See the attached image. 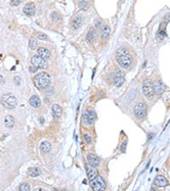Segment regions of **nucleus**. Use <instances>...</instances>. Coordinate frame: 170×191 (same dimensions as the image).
I'll return each mask as SVG.
<instances>
[{
  "label": "nucleus",
  "instance_id": "1",
  "mask_svg": "<svg viewBox=\"0 0 170 191\" xmlns=\"http://www.w3.org/2000/svg\"><path fill=\"white\" fill-rule=\"evenodd\" d=\"M51 82V77L48 73H40L34 77L33 83L34 86L36 87L38 90H44L50 85Z\"/></svg>",
  "mask_w": 170,
  "mask_h": 191
},
{
  "label": "nucleus",
  "instance_id": "2",
  "mask_svg": "<svg viewBox=\"0 0 170 191\" xmlns=\"http://www.w3.org/2000/svg\"><path fill=\"white\" fill-rule=\"evenodd\" d=\"M0 102H1V104L7 109H14L17 104L16 96H14V94H10V93L3 94V95L1 96Z\"/></svg>",
  "mask_w": 170,
  "mask_h": 191
},
{
  "label": "nucleus",
  "instance_id": "3",
  "mask_svg": "<svg viewBox=\"0 0 170 191\" xmlns=\"http://www.w3.org/2000/svg\"><path fill=\"white\" fill-rule=\"evenodd\" d=\"M90 186L92 188V190L94 191H101L104 190L107 187V184L104 182V180L102 179L101 176H97L93 178L92 180H90Z\"/></svg>",
  "mask_w": 170,
  "mask_h": 191
},
{
  "label": "nucleus",
  "instance_id": "4",
  "mask_svg": "<svg viewBox=\"0 0 170 191\" xmlns=\"http://www.w3.org/2000/svg\"><path fill=\"white\" fill-rule=\"evenodd\" d=\"M143 93L148 99H153L154 95H155V92H154V87L153 84L150 80H146L143 84Z\"/></svg>",
  "mask_w": 170,
  "mask_h": 191
},
{
  "label": "nucleus",
  "instance_id": "5",
  "mask_svg": "<svg viewBox=\"0 0 170 191\" xmlns=\"http://www.w3.org/2000/svg\"><path fill=\"white\" fill-rule=\"evenodd\" d=\"M117 60H118V63L123 69H129L131 67L132 62H133V59L128 53L123 54V55H119L117 57Z\"/></svg>",
  "mask_w": 170,
  "mask_h": 191
},
{
  "label": "nucleus",
  "instance_id": "6",
  "mask_svg": "<svg viewBox=\"0 0 170 191\" xmlns=\"http://www.w3.org/2000/svg\"><path fill=\"white\" fill-rule=\"evenodd\" d=\"M134 115L137 118H143L147 116V104L143 102H139L134 106Z\"/></svg>",
  "mask_w": 170,
  "mask_h": 191
},
{
  "label": "nucleus",
  "instance_id": "7",
  "mask_svg": "<svg viewBox=\"0 0 170 191\" xmlns=\"http://www.w3.org/2000/svg\"><path fill=\"white\" fill-rule=\"evenodd\" d=\"M95 118H97V115H95V111H92V109H89V111H87L86 113H84L83 117H82L83 123L86 124L87 126L92 125L93 123L95 122Z\"/></svg>",
  "mask_w": 170,
  "mask_h": 191
},
{
  "label": "nucleus",
  "instance_id": "8",
  "mask_svg": "<svg viewBox=\"0 0 170 191\" xmlns=\"http://www.w3.org/2000/svg\"><path fill=\"white\" fill-rule=\"evenodd\" d=\"M31 63H32V65L38 67V69H45V67H47L46 60H45V59H43L42 57H40L39 55L32 56Z\"/></svg>",
  "mask_w": 170,
  "mask_h": 191
},
{
  "label": "nucleus",
  "instance_id": "9",
  "mask_svg": "<svg viewBox=\"0 0 170 191\" xmlns=\"http://www.w3.org/2000/svg\"><path fill=\"white\" fill-rule=\"evenodd\" d=\"M85 169H86V173H87V177H88L89 180H92L93 178H95L97 176H99V171H97V167L90 166V164H86L85 166Z\"/></svg>",
  "mask_w": 170,
  "mask_h": 191
},
{
  "label": "nucleus",
  "instance_id": "10",
  "mask_svg": "<svg viewBox=\"0 0 170 191\" xmlns=\"http://www.w3.org/2000/svg\"><path fill=\"white\" fill-rule=\"evenodd\" d=\"M124 81H125V79H124V74L123 72L121 71V70H118V71H116V74H115L114 76V84L115 86L117 87H120L123 85Z\"/></svg>",
  "mask_w": 170,
  "mask_h": 191
},
{
  "label": "nucleus",
  "instance_id": "11",
  "mask_svg": "<svg viewBox=\"0 0 170 191\" xmlns=\"http://www.w3.org/2000/svg\"><path fill=\"white\" fill-rule=\"evenodd\" d=\"M87 162H88V164L90 166L99 167V164H101V159L97 154H94V153H88L87 154Z\"/></svg>",
  "mask_w": 170,
  "mask_h": 191
},
{
  "label": "nucleus",
  "instance_id": "12",
  "mask_svg": "<svg viewBox=\"0 0 170 191\" xmlns=\"http://www.w3.org/2000/svg\"><path fill=\"white\" fill-rule=\"evenodd\" d=\"M153 87H154V92H155V94H158V95H161V94L164 93L165 87H164V84L162 83V81H157V82H155L154 85H153Z\"/></svg>",
  "mask_w": 170,
  "mask_h": 191
},
{
  "label": "nucleus",
  "instance_id": "13",
  "mask_svg": "<svg viewBox=\"0 0 170 191\" xmlns=\"http://www.w3.org/2000/svg\"><path fill=\"white\" fill-rule=\"evenodd\" d=\"M155 184L159 187H166L168 185V182H167V179L162 175H158L156 178H155Z\"/></svg>",
  "mask_w": 170,
  "mask_h": 191
},
{
  "label": "nucleus",
  "instance_id": "14",
  "mask_svg": "<svg viewBox=\"0 0 170 191\" xmlns=\"http://www.w3.org/2000/svg\"><path fill=\"white\" fill-rule=\"evenodd\" d=\"M38 55L45 60H48L50 58V51L45 47H40L38 49Z\"/></svg>",
  "mask_w": 170,
  "mask_h": 191
},
{
  "label": "nucleus",
  "instance_id": "15",
  "mask_svg": "<svg viewBox=\"0 0 170 191\" xmlns=\"http://www.w3.org/2000/svg\"><path fill=\"white\" fill-rule=\"evenodd\" d=\"M24 14L27 15H34L35 14V5L33 3H27L23 8Z\"/></svg>",
  "mask_w": 170,
  "mask_h": 191
},
{
  "label": "nucleus",
  "instance_id": "16",
  "mask_svg": "<svg viewBox=\"0 0 170 191\" xmlns=\"http://www.w3.org/2000/svg\"><path fill=\"white\" fill-rule=\"evenodd\" d=\"M29 102H30V104H31L32 106L35 107V108H38V107L41 105V100H40V98H39L37 95L31 96V98H30Z\"/></svg>",
  "mask_w": 170,
  "mask_h": 191
},
{
  "label": "nucleus",
  "instance_id": "17",
  "mask_svg": "<svg viewBox=\"0 0 170 191\" xmlns=\"http://www.w3.org/2000/svg\"><path fill=\"white\" fill-rule=\"evenodd\" d=\"M4 124H5L6 128L12 129L14 126V124H16V120H14V118L12 116H7L5 118V120H4Z\"/></svg>",
  "mask_w": 170,
  "mask_h": 191
},
{
  "label": "nucleus",
  "instance_id": "18",
  "mask_svg": "<svg viewBox=\"0 0 170 191\" xmlns=\"http://www.w3.org/2000/svg\"><path fill=\"white\" fill-rule=\"evenodd\" d=\"M51 149V144L48 141H43L40 144V150L42 153H48Z\"/></svg>",
  "mask_w": 170,
  "mask_h": 191
},
{
  "label": "nucleus",
  "instance_id": "19",
  "mask_svg": "<svg viewBox=\"0 0 170 191\" xmlns=\"http://www.w3.org/2000/svg\"><path fill=\"white\" fill-rule=\"evenodd\" d=\"M82 25V19L80 17H75L72 22V29L73 30H77L81 27Z\"/></svg>",
  "mask_w": 170,
  "mask_h": 191
},
{
  "label": "nucleus",
  "instance_id": "20",
  "mask_svg": "<svg viewBox=\"0 0 170 191\" xmlns=\"http://www.w3.org/2000/svg\"><path fill=\"white\" fill-rule=\"evenodd\" d=\"M28 174H29V176L32 177V178L38 177L39 175L41 174V170L39 168H36V167H34V168H30L29 170H28Z\"/></svg>",
  "mask_w": 170,
  "mask_h": 191
},
{
  "label": "nucleus",
  "instance_id": "21",
  "mask_svg": "<svg viewBox=\"0 0 170 191\" xmlns=\"http://www.w3.org/2000/svg\"><path fill=\"white\" fill-rule=\"evenodd\" d=\"M111 34V29L109 26L104 25V27H102V39H104V40H107V39L109 38V36H110Z\"/></svg>",
  "mask_w": 170,
  "mask_h": 191
},
{
  "label": "nucleus",
  "instance_id": "22",
  "mask_svg": "<svg viewBox=\"0 0 170 191\" xmlns=\"http://www.w3.org/2000/svg\"><path fill=\"white\" fill-rule=\"evenodd\" d=\"M51 109H52V113H53V115L55 116L56 118H60L61 116H62V107L60 106L58 104H53L52 105V107H51Z\"/></svg>",
  "mask_w": 170,
  "mask_h": 191
},
{
  "label": "nucleus",
  "instance_id": "23",
  "mask_svg": "<svg viewBox=\"0 0 170 191\" xmlns=\"http://www.w3.org/2000/svg\"><path fill=\"white\" fill-rule=\"evenodd\" d=\"M95 39H97V33H95L94 29H90L87 33V40L89 42H94Z\"/></svg>",
  "mask_w": 170,
  "mask_h": 191
},
{
  "label": "nucleus",
  "instance_id": "24",
  "mask_svg": "<svg viewBox=\"0 0 170 191\" xmlns=\"http://www.w3.org/2000/svg\"><path fill=\"white\" fill-rule=\"evenodd\" d=\"M79 7L82 10H87L89 7V4L87 2V0H79Z\"/></svg>",
  "mask_w": 170,
  "mask_h": 191
},
{
  "label": "nucleus",
  "instance_id": "25",
  "mask_svg": "<svg viewBox=\"0 0 170 191\" xmlns=\"http://www.w3.org/2000/svg\"><path fill=\"white\" fill-rule=\"evenodd\" d=\"M37 47V41L35 38H31L30 39V42H29V48L31 50H35Z\"/></svg>",
  "mask_w": 170,
  "mask_h": 191
},
{
  "label": "nucleus",
  "instance_id": "26",
  "mask_svg": "<svg viewBox=\"0 0 170 191\" xmlns=\"http://www.w3.org/2000/svg\"><path fill=\"white\" fill-rule=\"evenodd\" d=\"M19 190L21 191H29L30 190V185L28 183H23L19 185Z\"/></svg>",
  "mask_w": 170,
  "mask_h": 191
},
{
  "label": "nucleus",
  "instance_id": "27",
  "mask_svg": "<svg viewBox=\"0 0 170 191\" xmlns=\"http://www.w3.org/2000/svg\"><path fill=\"white\" fill-rule=\"evenodd\" d=\"M126 53H128L127 50L124 49V48H120V49H118V51H117V56L123 55V54H126Z\"/></svg>",
  "mask_w": 170,
  "mask_h": 191
},
{
  "label": "nucleus",
  "instance_id": "28",
  "mask_svg": "<svg viewBox=\"0 0 170 191\" xmlns=\"http://www.w3.org/2000/svg\"><path fill=\"white\" fill-rule=\"evenodd\" d=\"M51 19H53V21H60L61 17H60V15H58V12H52V14H51Z\"/></svg>",
  "mask_w": 170,
  "mask_h": 191
},
{
  "label": "nucleus",
  "instance_id": "29",
  "mask_svg": "<svg viewBox=\"0 0 170 191\" xmlns=\"http://www.w3.org/2000/svg\"><path fill=\"white\" fill-rule=\"evenodd\" d=\"M37 37H38V39H40V40H47L46 35L41 34V33H38V34H37Z\"/></svg>",
  "mask_w": 170,
  "mask_h": 191
},
{
  "label": "nucleus",
  "instance_id": "30",
  "mask_svg": "<svg viewBox=\"0 0 170 191\" xmlns=\"http://www.w3.org/2000/svg\"><path fill=\"white\" fill-rule=\"evenodd\" d=\"M21 2H22V0H12V1H10V4H12V6H17V5H19Z\"/></svg>",
  "mask_w": 170,
  "mask_h": 191
},
{
  "label": "nucleus",
  "instance_id": "31",
  "mask_svg": "<svg viewBox=\"0 0 170 191\" xmlns=\"http://www.w3.org/2000/svg\"><path fill=\"white\" fill-rule=\"evenodd\" d=\"M84 139H85V141H86L88 144H90L91 142H92V140H91V137L89 135H87V134H85V135H84Z\"/></svg>",
  "mask_w": 170,
  "mask_h": 191
},
{
  "label": "nucleus",
  "instance_id": "32",
  "mask_svg": "<svg viewBox=\"0 0 170 191\" xmlns=\"http://www.w3.org/2000/svg\"><path fill=\"white\" fill-rule=\"evenodd\" d=\"M21 81H22V79L19 78V76L14 77V83H16V85H19V84H21Z\"/></svg>",
  "mask_w": 170,
  "mask_h": 191
},
{
  "label": "nucleus",
  "instance_id": "33",
  "mask_svg": "<svg viewBox=\"0 0 170 191\" xmlns=\"http://www.w3.org/2000/svg\"><path fill=\"white\" fill-rule=\"evenodd\" d=\"M37 70H38V67H34V65H31V67H30V72H32V73H33V72H36Z\"/></svg>",
  "mask_w": 170,
  "mask_h": 191
},
{
  "label": "nucleus",
  "instance_id": "34",
  "mask_svg": "<svg viewBox=\"0 0 170 191\" xmlns=\"http://www.w3.org/2000/svg\"><path fill=\"white\" fill-rule=\"evenodd\" d=\"M125 146H126V142H124L123 143V145H122V152H124V151H125Z\"/></svg>",
  "mask_w": 170,
  "mask_h": 191
},
{
  "label": "nucleus",
  "instance_id": "35",
  "mask_svg": "<svg viewBox=\"0 0 170 191\" xmlns=\"http://www.w3.org/2000/svg\"><path fill=\"white\" fill-rule=\"evenodd\" d=\"M2 83H4V78H3V76L0 75V84H2Z\"/></svg>",
  "mask_w": 170,
  "mask_h": 191
},
{
  "label": "nucleus",
  "instance_id": "36",
  "mask_svg": "<svg viewBox=\"0 0 170 191\" xmlns=\"http://www.w3.org/2000/svg\"><path fill=\"white\" fill-rule=\"evenodd\" d=\"M40 122H41V124H43V118H40Z\"/></svg>",
  "mask_w": 170,
  "mask_h": 191
}]
</instances>
